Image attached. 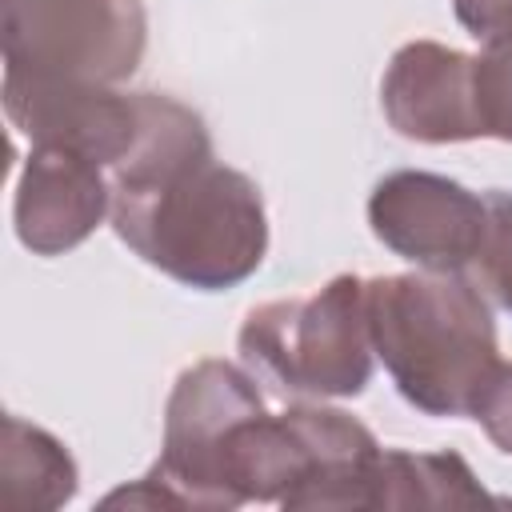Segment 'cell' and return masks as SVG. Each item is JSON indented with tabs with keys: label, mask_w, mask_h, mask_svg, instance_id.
<instances>
[{
	"label": "cell",
	"mask_w": 512,
	"mask_h": 512,
	"mask_svg": "<svg viewBox=\"0 0 512 512\" xmlns=\"http://www.w3.org/2000/svg\"><path fill=\"white\" fill-rule=\"evenodd\" d=\"M256 380L228 360H196L172 384L164 408L160 460L136 480L104 496V508H204L232 512L220 464L228 436L252 412H264Z\"/></svg>",
	"instance_id": "obj_4"
},
{
	"label": "cell",
	"mask_w": 512,
	"mask_h": 512,
	"mask_svg": "<svg viewBox=\"0 0 512 512\" xmlns=\"http://www.w3.org/2000/svg\"><path fill=\"white\" fill-rule=\"evenodd\" d=\"M472 92L480 136L512 144V32L484 40L480 56H472Z\"/></svg>",
	"instance_id": "obj_12"
},
{
	"label": "cell",
	"mask_w": 512,
	"mask_h": 512,
	"mask_svg": "<svg viewBox=\"0 0 512 512\" xmlns=\"http://www.w3.org/2000/svg\"><path fill=\"white\" fill-rule=\"evenodd\" d=\"M380 104L404 140L460 144L480 136L472 56L436 40H412L396 48L380 80Z\"/></svg>",
	"instance_id": "obj_9"
},
{
	"label": "cell",
	"mask_w": 512,
	"mask_h": 512,
	"mask_svg": "<svg viewBox=\"0 0 512 512\" xmlns=\"http://www.w3.org/2000/svg\"><path fill=\"white\" fill-rule=\"evenodd\" d=\"M492 496L480 488L456 452L380 448L372 472V508H480Z\"/></svg>",
	"instance_id": "obj_10"
},
{
	"label": "cell",
	"mask_w": 512,
	"mask_h": 512,
	"mask_svg": "<svg viewBox=\"0 0 512 512\" xmlns=\"http://www.w3.org/2000/svg\"><path fill=\"white\" fill-rule=\"evenodd\" d=\"M104 216H112L108 168L64 148L32 144L12 200L16 240L36 256H60L84 244Z\"/></svg>",
	"instance_id": "obj_8"
},
{
	"label": "cell",
	"mask_w": 512,
	"mask_h": 512,
	"mask_svg": "<svg viewBox=\"0 0 512 512\" xmlns=\"http://www.w3.org/2000/svg\"><path fill=\"white\" fill-rule=\"evenodd\" d=\"M488 232L480 244V284L512 312V192H488Z\"/></svg>",
	"instance_id": "obj_13"
},
{
	"label": "cell",
	"mask_w": 512,
	"mask_h": 512,
	"mask_svg": "<svg viewBox=\"0 0 512 512\" xmlns=\"http://www.w3.org/2000/svg\"><path fill=\"white\" fill-rule=\"evenodd\" d=\"M0 480L8 508L52 512L76 496V460L52 432L20 416H4Z\"/></svg>",
	"instance_id": "obj_11"
},
{
	"label": "cell",
	"mask_w": 512,
	"mask_h": 512,
	"mask_svg": "<svg viewBox=\"0 0 512 512\" xmlns=\"http://www.w3.org/2000/svg\"><path fill=\"white\" fill-rule=\"evenodd\" d=\"M4 112L32 144L76 152L108 172L128 160L144 124L140 92L12 68H4Z\"/></svg>",
	"instance_id": "obj_6"
},
{
	"label": "cell",
	"mask_w": 512,
	"mask_h": 512,
	"mask_svg": "<svg viewBox=\"0 0 512 512\" xmlns=\"http://www.w3.org/2000/svg\"><path fill=\"white\" fill-rule=\"evenodd\" d=\"M244 360L296 396H360L372 380V332L360 276H332L312 296L272 300L244 316Z\"/></svg>",
	"instance_id": "obj_3"
},
{
	"label": "cell",
	"mask_w": 512,
	"mask_h": 512,
	"mask_svg": "<svg viewBox=\"0 0 512 512\" xmlns=\"http://www.w3.org/2000/svg\"><path fill=\"white\" fill-rule=\"evenodd\" d=\"M472 420H480V428L488 432V440L512 456V364H496V372L484 380V388L472 400Z\"/></svg>",
	"instance_id": "obj_14"
},
{
	"label": "cell",
	"mask_w": 512,
	"mask_h": 512,
	"mask_svg": "<svg viewBox=\"0 0 512 512\" xmlns=\"http://www.w3.org/2000/svg\"><path fill=\"white\" fill-rule=\"evenodd\" d=\"M372 348L396 392L424 416H468L500 364L496 320L460 268L364 280Z\"/></svg>",
	"instance_id": "obj_2"
},
{
	"label": "cell",
	"mask_w": 512,
	"mask_h": 512,
	"mask_svg": "<svg viewBox=\"0 0 512 512\" xmlns=\"http://www.w3.org/2000/svg\"><path fill=\"white\" fill-rule=\"evenodd\" d=\"M372 236L416 268H464L480 256L488 200L440 172H388L368 196Z\"/></svg>",
	"instance_id": "obj_7"
},
{
	"label": "cell",
	"mask_w": 512,
	"mask_h": 512,
	"mask_svg": "<svg viewBox=\"0 0 512 512\" xmlns=\"http://www.w3.org/2000/svg\"><path fill=\"white\" fill-rule=\"evenodd\" d=\"M452 8H456V20L476 40L512 32V0H452Z\"/></svg>",
	"instance_id": "obj_15"
},
{
	"label": "cell",
	"mask_w": 512,
	"mask_h": 512,
	"mask_svg": "<svg viewBox=\"0 0 512 512\" xmlns=\"http://www.w3.org/2000/svg\"><path fill=\"white\" fill-rule=\"evenodd\" d=\"M140 140L112 180V228L152 268L196 292L244 284L268 252L260 188L216 160L188 104L140 92Z\"/></svg>",
	"instance_id": "obj_1"
},
{
	"label": "cell",
	"mask_w": 512,
	"mask_h": 512,
	"mask_svg": "<svg viewBox=\"0 0 512 512\" xmlns=\"http://www.w3.org/2000/svg\"><path fill=\"white\" fill-rule=\"evenodd\" d=\"M144 48V0H0V52L12 72L120 84Z\"/></svg>",
	"instance_id": "obj_5"
}]
</instances>
